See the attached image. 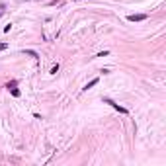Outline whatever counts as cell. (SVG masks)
<instances>
[{"label":"cell","mask_w":166,"mask_h":166,"mask_svg":"<svg viewBox=\"0 0 166 166\" xmlns=\"http://www.w3.org/2000/svg\"><path fill=\"white\" fill-rule=\"evenodd\" d=\"M145 18H147L145 14H131V16H129L127 20H129V22H143Z\"/></svg>","instance_id":"cell-2"},{"label":"cell","mask_w":166,"mask_h":166,"mask_svg":"<svg viewBox=\"0 0 166 166\" xmlns=\"http://www.w3.org/2000/svg\"><path fill=\"white\" fill-rule=\"evenodd\" d=\"M98 82H100V78H94V80H90V82H88V84H86V86H84V90H90V88H92V86H96V84H98Z\"/></svg>","instance_id":"cell-3"},{"label":"cell","mask_w":166,"mask_h":166,"mask_svg":"<svg viewBox=\"0 0 166 166\" xmlns=\"http://www.w3.org/2000/svg\"><path fill=\"white\" fill-rule=\"evenodd\" d=\"M104 102H105V104H109V105H113V108L117 109L119 113H127V109H125V108H121V105H119V104H115L113 100H109V98H104Z\"/></svg>","instance_id":"cell-1"},{"label":"cell","mask_w":166,"mask_h":166,"mask_svg":"<svg viewBox=\"0 0 166 166\" xmlns=\"http://www.w3.org/2000/svg\"><path fill=\"white\" fill-rule=\"evenodd\" d=\"M6 47H8L6 43H0V49H2V51H4V49H6Z\"/></svg>","instance_id":"cell-4"},{"label":"cell","mask_w":166,"mask_h":166,"mask_svg":"<svg viewBox=\"0 0 166 166\" xmlns=\"http://www.w3.org/2000/svg\"><path fill=\"white\" fill-rule=\"evenodd\" d=\"M0 16H2V14H0Z\"/></svg>","instance_id":"cell-5"}]
</instances>
